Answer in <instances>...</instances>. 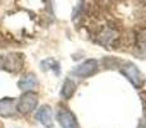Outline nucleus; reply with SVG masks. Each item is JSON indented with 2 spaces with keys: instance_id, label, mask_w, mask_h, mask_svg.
<instances>
[{
  "instance_id": "12",
  "label": "nucleus",
  "mask_w": 146,
  "mask_h": 128,
  "mask_svg": "<svg viewBox=\"0 0 146 128\" xmlns=\"http://www.w3.org/2000/svg\"><path fill=\"white\" fill-rule=\"evenodd\" d=\"M140 128H146V126H145L144 123H141V124H140Z\"/></svg>"
},
{
  "instance_id": "9",
  "label": "nucleus",
  "mask_w": 146,
  "mask_h": 128,
  "mask_svg": "<svg viewBox=\"0 0 146 128\" xmlns=\"http://www.w3.org/2000/svg\"><path fill=\"white\" fill-rule=\"evenodd\" d=\"M76 92V83L73 82L72 80H66L64 81V85H63V88H62V96L64 99H71Z\"/></svg>"
},
{
  "instance_id": "10",
  "label": "nucleus",
  "mask_w": 146,
  "mask_h": 128,
  "mask_svg": "<svg viewBox=\"0 0 146 128\" xmlns=\"http://www.w3.org/2000/svg\"><path fill=\"white\" fill-rule=\"evenodd\" d=\"M41 67H42L44 70H49V69H53L54 73H58L60 72V69H59V63L56 60H54V59H46V60H44L42 63H41Z\"/></svg>"
},
{
  "instance_id": "3",
  "label": "nucleus",
  "mask_w": 146,
  "mask_h": 128,
  "mask_svg": "<svg viewBox=\"0 0 146 128\" xmlns=\"http://www.w3.org/2000/svg\"><path fill=\"white\" fill-rule=\"evenodd\" d=\"M98 67H99V64L95 59H87V60H85L83 63H81L78 65V67L73 70V73L82 78L90 77V76L95 74V73L98 72Z\"/></svg>"
},
{
  "instance_id": "11",
  "label": "nucleus",
  "mask_w": 146,
  "mask_h": 128,
  "mask_svg": "<svg viewBox=\"0 0 146 128\" xmlns=\"http://www.w3.org/2000/svg\"><path fill=\"white\" fill-rule=\"evenodd\" d=\"M136 38H137V45L141 49L146 50V28H142V30H140L137 32Z\"/></svg>"
},
{
  "instance_id": "2",
  "label": "nucleus",
  "mask_w": 146,
  "mask_h": 128,
  "mask_svg": "<svg viewBox=\"0 0 146 128\" xmlns=\"http://www.w3.org/2000/svg\"><path fill=\"white\" fill-rule=\"evenodd\" d=\"M122 72H123V74L127 77V80L133 86H136V87H141L142 86V83H144V77H142L141 72L137 69V67L135 64H132V63L126 64Z\"/></svg>"
},
{
  "instance_id": "7",
  "label": "nucleus",
  "mask_w": 146,
  "mask_h": 128,
  "mask_svg": "<svg viewBox=\"0 0 146 128\" xmlns=\"http://www.w3.org/2000/svg\"><path fill=\"white\" fill-rule=\"evenodd\" d=\"M17 111V103L13 97H4L0 100V115L4 118L13 117Z\"/></svg>"
},
{
  "instance_id": "1",
  "label": "nucleus",
  "mask_w": 146,
  "mask_h": 128,
  "mask_svg": "<svg viewBox=\"0 0 146 128\" xmlns=\"http://www.w3.org/2000/svg\"><path fill=\"white\" fill-rule=\"evenodd\" d=\"M37 95L33 92H25L17 103V110L22 114H30L37 106Z\"/></svg>"
},
{
  "instance_id": "8",
  "label": "nucleus",
  "mask_w": 146,
  "mask_h": 128,
  "mask_svg": "<svg viewBox=\"0 0 146 128\" xmlns=\"http://www.w3.org/2000/svg\"><path fill=\"white\" fill-rule=\"evenodd\" d=\"M37 83L38 82L36 76L32 74V73H28V74H25L18 81V87L22 91H25V92H32L37 87Z\"/></svg>"
},
{
  "instance_id": "4",
  "label": "nucleus",
  "mask_w": 146,
  "mask_h": 128,
  "mask_svg": "<svg viewBox=\"0 0 146 128\" xmlns=\"http://www.w3.org/2000/svg\"><path fill=\"white\" fill-rule=\"evenodd\" d=\"M23 65V58L18 54H9L4 58L1 67L9 72H18Z\"/></svg>"
},
{
  "instance_id": "5",
  "label": "nucleus",
  "mask_w": 146,
  "mask_h": 128,
  "mask_svg": "<svg viewBox=\"0 0 146 128\" xmlns=\"http://www.w3.org/2000/svg\"><path fill=\"white\" fill-rule=\"evenodd\" d=\"M36 118L45 128H53L54 127V121H53V111H51L50 106L45 105L41 106L36 113Z\"/></svg>"
},
{
  "instance_id": "6",
  "label": "nucleus",
  "mask_w": 146,
  "mask_h": 128,
  "mask_svg": "<svg viewBox=\"0 0 146 128\" xmlns=\"http://www.w3.org/2000/svg\"><path fill=\"white\" fill-rule=\"evenodd\" d=\"M58 122L62 128H80L74 114L69 110H60L58 113Z\"/></svg>"
}]
</instances>
